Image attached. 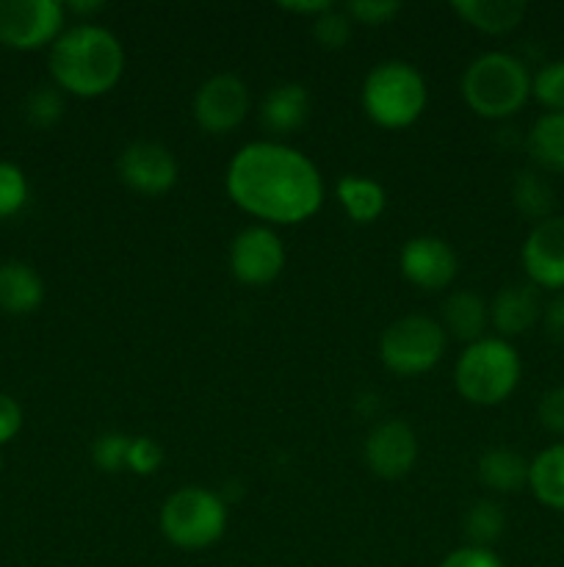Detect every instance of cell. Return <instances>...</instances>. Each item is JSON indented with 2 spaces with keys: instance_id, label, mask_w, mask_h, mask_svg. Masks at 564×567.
I'll list each match as a JSON object with an SVG mask.
<instances>
[{
  "instance_id": "6da1fadb",
  "label": "cell",
  "mask_w": 564,
  "mask_h": 567,
  "mask_svg": "<svg viewBox=\"0 0 564 567\" xmlns=\"http://www.w3.org/2000/svg\"><path fill=\"white\" fill-rule=\"evenodd\" d=\"M232 203L271 225H299L318 214L324 181L313 161L282 142L243 144L224 177Z\"/></svg>"
},
{
  "instance_id": "7a4b0ae2",
  "label": "cell",
  "mask_w": 564,
  "mask_h": 567,
  "mask_svg": "<svg viewBox=\"0 0 564 567\" xmlns=\"http://www.w3.org/2000/svg\"><path fill=\"white\" fill-rule=\"evenodd\" d=\"M53 86L75 97H100L119 83L125 72V48L103 25L81 22L64 28L48 55Z\"/></svg>"
},
{
  "instance_id": "3957f363",
  "label": "cell",
  "mask_w": 564,
  "mask_h": 567,
  "mask_svg": "<svg viewBox=\"0 0 564 567\" xmlns=\"http://www.w3.org/2000/svg\"><path fill=\"white\" fill-rule=\"evenodd\" d=\"M462 97L481 120H509L531 97V72L520 55L490 50L468 64L462 75Z\"/></svg>"
},
{
  "instance_id": "277c9868",
  "label": "cell",
  "mask_w": 564,
  "mask_h": 567,
  "mask_svg": "<svg viewBox=\"0 0 564 567\" xmlns=\"http://www.w3.org/2000/svg\"><path fill=\"white\" fill-rule=\"evenodd\" d=\"M523 363L518 349L503 338H481L464 347L453 365V385L464 402L476 408H495L503 404L520 385Z\"/></svg>"
},
{
  "instance_id": "5b68a950",
  "label": "cell",
  "mask_w": 564,
  "mask_h": 567,
  "mask_svg": "<svg viewBox=\"0 0 564 567\" xmlns=\"http://www.w3.org/2000/svg\"><path fill=\"white\" fill-rule=\"evenodd\" d=\"M359 100H363V111L370 122L398 131V127H409L412 122H418L429 92H426V81L418 66L409 61L390 59L376 64L365 75Z\"/></svg>"
},
{
  "instance_id": "8992f818",
  "label": "cell",
  "mask_w": 564,
  "mask_h": 567,
  "mask_svg": "<svg viewBox=\"0 0 564 567\" xmlns=\"http://www.w3.org/2000/svg\"><path fill=\"white\" fill-rule=\"evenodd\" d=\"M227 532V504L208 487H180L160 507V535L182 551L216 546Z\"/></svg>"
},
{
  "instance_id": "52a82bcc",
  "label": "cell",
  "mask_w": 564,
  "mask_h": 567,
  "mask_svg": "<svg viewBox=\"0 0 564 567\" xmlns=\"http://www.w3.org/2000/svg\"><path fill=\"white\" fill-rule=\"evenodd\" d=\"M448 336L431 316L409 313L385 327L379 338V358L396 377H420L435 369L446 354Z\"/></svg>"
},
{
  "instance_id": "ba28073f",
  "label": "cell",
  "mask_w": 564,
  "mask_h": 567,
  "mask_svg": "<svg viewBox=\"0 0 564 567\" xmlns=\"http://www.w3.org/2000/svg\"><path fill=\"white\" fill-rule=\"evenodd\" d=\"M64 33V6L55 0H0V44L39 50Z\"/></svg>"
},
{
  "instance_id": "9c48e42d",
  "label": "cell",
  "mask_w": 564,
  "mask_h": 567,
  "mask_svg": "<svg viewBox=\"0 0 564 567\" xmlns=\"http://www.w3.org/2000/svg\"><path fill=\"white\" fill-rule=\"evenodd\" d=\"M249 86L232 72H219L210 75L202 86L194 94V120L205 133L213 136H224V133L236 131L249 114Z\"/></svg>"
},
{
  "instance_id": "30bf717a",
  "label": "cell",
  "mask_w": 564,
  "mask_h": 567,
  "mask_svg": "<svg viewBox=\"0 0 564 567\" xmlns=\"http://www.w3.org/2000/svg\"><path fill=\"white\" fill-rule=\"evenodd\" d=\"M285 269V247L271 227L254 225L238 233L230 244V271L238 282L263 288Z\"/></svg>"
},
{
  "instance_id": "8fae6325",
  "label": "cell",
  "mask_w": 564,
  "mask_h": 567,
  "mask_svg": "<svg viewBox=\"0 0 564 567\" xmlns=\"http://www.w3.org/2000/svg\"><path fill=\"white\" fill-rule=\"evenodd\" d=\"M116 175L127 188L147 197H160L175 188L180 166L175 153L160 142H133L116 158Z\"/></svg>"
},
{
  "instance_id": "7c38bea8",
  "label": "cell",
  "mask_w": 564,
  "mask_h": 567,
  "mask_svg": "<svg viewBox=\"0 0 564 567\" xmlns=\"http://www.w3.org/2000/svg\"><path fill=\"white\" fill-rule=\"evenodd\" d=\"M398 266L409 286L426 293L446 291L459 275V258L446 238L415 236L409 238L398 255Z\"/></svg>"
},
{
  "instance_id": "4fadbf2b",
  "label": "cell",
  "mask_w": 564,
  "mask_h": 567,
  "mask_svg": "<svg viewBox=\"0 0 564 567\" xmlns=\"http://www.w3.org/2000/svg\"><path fill=\"white\" fill-rule=\"evenodd\" d=\"M525 277L531 286L545 291H562L564 288V216L553 214L551 219L540 221L525 236L520 249Z\"/></svg>"
},
{
  "instance_id": "5bb4252c",
  "label": "cell",
  "mask_w": 564,
  "mask_h": 567,
  "mask_svg": "<svg viewBox=\"0 0 564 567\" xmlns=\"http://www.w3.org/2000/svg\"><path fill=\"white\" fill-rule=\"evenodd\" d=\"M363 457L365 465L382 480H401L418 460V435L401 419L382 421L365 437Z\"/></svg>"
},
{
  "instance_id": "9a60e30c",
  "label": "cell",
  "mask_w": 564,
  "mask_h": 567,
  "mask_svg": "<svg viewBox=\"0 0 564 567\" xmlns=\"http://www.w3.org/2000/svg\"><path fill=\"white\" fill-rule=\"evenodd\" d=\"M542 305L540 288L525 282H509L501 291L492 297L490 302V324L495 327L498 338L509 341L523 332H529L536 321H542Z\"/></svg>"
},
{
  "instance_id": "2e32d148",
  "label": "cell",
  "mask_w": 564,
  "mask_h": 567,
  "mask_svg": "<svg viewBox=\"0 0 564 567\" xmlns=\"http://www.w3.org/2000/svg\"><path fill=\"white\" fill-rule=\"evenodd\" d=\"M310 114V94L302 83H280L265 94L263 105H260V122L274 136H288V133L299 131L307 122Z\"/></svg>"
},
{
  "instance_id": "e0dca14e",
  "label": "cell",
  "mask_w": 564,
  "mask_h": 567,
  "mask_svg": "<svg viewBox=\"0 0 564 567\" xmlns=\"http://www.w3.org/2000/svg\"><path fill=\"white\" fill-rule=\"evenodd\" d=\"M44 302V280L22 260L0 264V310L9 316H28Z\"/></svg>"
},
{
  "instance_id": "ac0fdd59",
  "label": "cell",
  "mask_w": 564,
  "mask_h": 567,
  "mask_svg": "<svg viewBox=\"0 0 564 567\" xmlns=\"http://www.w3.org/2000/svg\"><path fill=\"white\" fill-rule=\"evenodd\" d=\"M442 330L464 347L481 341L490 324V305L473 291H451L442 302Z\"/></svg>"
},
{
  "instance_id": "d6986e66",
  "label": "cell",
  "mask_w": 564,
  "mask_h": 567,
  "mask_svg": "<svg viewBox=\"0 0 564 567\" xmlns=\"http://www.w3.org/2000/svg\"><path fill=\"white\" fill-rule=\"evenodd\" d=\"M529 463L531 460H525L523 454H518L514 449H487L479 457V463H476V480H479L487 491L512 496V493H520L523 487H529Z\"/></svg>"
},
{
  "instance_id": "ffe728a7",
  "label": "cell",
  "mask_w": 564,
  "mask_h": 567,
  "mask_svg": "<svg viewBox=\"0 0 564 567\" xmlns=\"http://www.w3.org/2000/svg\"><path fill=\"white\" fill-rule=\"evenodd\" d=\"M451 11L476 31L501 37L523 22L529 6L523 0H451Z\"/></svg>"
},
{
  "instance_id": "44dd1931",
  "label": "cell",
  "mask_w": 564,
  "mask_h": 567,
  "mask_svg": "<svg viewBox=\"0 0 564 567\" xmlns=\"http://www.w3.org/2000/svg\"><path fill=\"white\" fill-rule=\"evenodd\" d=\"M525 153L540 172H564V111H545L525 133Z\"/></svg>"
},
{
  "instance_id": "7402d4cb",
  "label": "cell",
  "mask_w": 564,
  "mask_h": 567,
  "mask_svg": "<svg viewBox=\"0 0 564 567\" xmlns=\"http://www.w3.org/2000/svg\"><path fill=\"white\" fill-rule=\"evenodd\" d=\"M335 197L354 225H374L385 214L387 194L379 181L363 175H343L335 183Z\"/></svg>"
},
{
  "instance_id": "603a6c76",
  "label": "cell",
  "mask_w": 564,
  "mask_h": 567,
  "mask_svg": "<svg viewBox=\"0 0 564 567\" xmlns=\"http://www.w3.org/2000/svg\"><path fill=\"white\" fill-rule=\"evenodd\" d=\"M529 491L542 507L564 513V443H553L531 460Z\"/></svg>"
},
{
  "instance_id": "cb8c5ba5",
  "label": "cell",
  "mask_w": 564,
  "mask_h": 567,
  "mask_svg": "<svg viewBox=\"0 0 564 567\" xmlns=\"http://www.w3.org/2000/svg\"><path fill=\"white\" fill-rule=\"evenodd\" d=\"M512 203L520 216L540 225V221L551 219L553 208H556V192L547 183L545 172L540 169H520L512 181Z\"/></svg>"
},
{
  "instance_id": "d4e9b609",
  "label": "cell",
  "mask_w": 564,
  "mask_h": 567,
  "mask_svg": "<svg viewBox=\"0 0 564 567\" xmlns=\"http://www.w3.org/2000/svg\"><path fill=\"white\" fill-rule=\"evenodd\" d=\"M464 537L468 546L476 548H492L506 532V513L498 502L492 498H476L464 513Z\"/></svg>"
},
{
  "instance_id": "484cf974",
  "label": "cell",
  "mask_w": 564,
  "mask_h": 567,
  "mask_svg": "<svg viewBox=\"0 0 564 567\" xmlns=\"http://www.w3.org/2000/svg\"><path fill=\"white\" fill-rule=\"evenodd\" d=\"M531 97L547 111H564V59L545 61L531 75Z\"/></svg>"
},
{
  "instance_id": "4316f807",
  "label": "cell",
  "mask_w": 564,
  "mask_h": 567,
  "mask_svg": "<svg viewBox=\"0 0 564 567\" xmlns=\"http://www.w3.org/2000/svg\"><path fill=\"white\" fill-rule=\"evenodd\" d=\"M28 186L25 172L11 161H0V219H11L28 205Z\"/></svg>"
},
{
  "instance_id": "83f0119b",
  "label": "cell",
  "mask_w": 564,
  "mask_h": 567,
  "mask_svg": "<svg viewBox=\"0 0 564 567\" xmlns=\"http://www.w3.org/2000/svg\"><path fill=\"white\" fill-rule=\"evenodd\" d=\"M64 116V92L59 86H36L25 97V120L33 127H53Z\"/></svg>"
},
{
  "instance_id": "f1b7e54d",
  "label": "cell",
  "mask_w": 564,
  "mask_h": 567,
  "mask_svg": "<svg viewBox=\"0 0 564 567\" xmlns=\"http://www.w3.org/2000/svg\"><path fill=\"white\" fill-rule=\"evenodd\" d=\"M352 17L346 14V9H335L332 6L330 11L318 14L313 20V37L315 42L324 50H341L346 48L348 39H352Z\"/></svg>"
},
{
  "instance_id": "f546056e",
  "label": "cell",
  "mask_w": 564,
  "mask_h": 567,
  "mask_svg": "<svg viewBox=\"0 0 564 567\" xmlns=\"http://www.w3.org/2000/svg\"><path fill=\"white\" fill-rule=\"evenodd\" d=\"M127 449H130V437L122 432H105L92 443L94 465L105 474H119L127 468Z\"/></svg>"
},
{
  "instance_id": "4dcf8cb0",
  "label": "cell",
  "mask_w": 564,
  "mask_h": 567,
  "mask_svg": "<svg viewBox=\"0 0 564 567\" xmlns=\"http://www.w3.org/2000/svg\"><path fill=\"white\" fill-rule=\"evenodd\" d=\"M164 465V449L153 437H130L127 449V471L138 476H153Z\"/></svg>"
},
{
  "instance_id": "1f68e13d",
  "label": "cell",
  "mask_w": 564,
  "mask_h": 567,
  "mask_svg": "<svg viewBox=\"0 0 564 567\" xmlns=\"http://www.w3.org/2000/svg\"><path fill=\"white\" fill-rule=\"evenodd\" d=\"M536 419H540L542 430H547L556 437H564V385L542 393L540 404H536Z\"/></svg>"
},
{
  "instance_id": "d6a6232c",
  "label": "cell",
  "mask_w": 564,
  "mask_h": 567,
  "mask_svg": "<svg viewBox=\"0 0 564 567\" xmlns=\"http://www.w3.org/2000/svg\"><path fill=\"white\" fill-rule=\"evenodd\" d=\"M398 9L401 3H393V0H357V3L346 6V14L363 25H385L398 14Z\"/></svg>"
},
{
  "instance_id": "836d02e7",
  "label": "cell",
  "mask_w": 564,
  "mask_h": 567,
  "mask_svg": "<svg viewBox=\"0 0 564 567\" xmlns=\"http://www.w3.org/2000/svg\"><path fill=\"white\" fill-rule=\"evenodd\" d=\"M440 567H506V565L501 563V557H498L492 548L462 546L457 548V551L448 554V557L440 563Z\"/></svg>"
},
{
  "instance_id": "e575fe53",
  "label": "cell",
  "mask_w": 564,
  "mask_h": 567,
  "mask_svg": "<svg viewBox=\"0 0 564 567\" xmlns=\"http://www.w3.org/2000/svg\"><path fill=\"white\" fill-rule=\"evenodd\" d=\"M22 430V408L17 404L14 396L9 393H0V446L17 437V432Z\"/></svg>"
},
{
  "instance_id": "d590c367",
  "label": "cell",
  "mask_w": 564,
  "mask_h": 567,
  "mask_svg": "<svg viewBox=\"0 0 564 567\" xmlns=\"http://www.w3.org/2000/svg\"><path fill=\"white\" fill-rule=\"evenodd\" d=\"M542 327H545V336L556 347H564V293H558V297H553L545 305V310H542Z\"/></svg>"
},
{
  "instance_id": "8d00e7d4",
  "label": "cell",
  "mask_w": 564,
  "mask_h": 567,
  "mask_svg": "<svg viewBox=\"0 0 564 567\" xmlns=\"http://www.w3.org/2000/svg\"><path fill=\"white\" fill-rule=\"evenodd\" d=\"M282 11H293V14H304V17H318L324 11L332 9L330 0H318V3H280Z\"/></svg>"
},
{
  "instance_id": "74e56055",
  "label": "cell",
  "mask_w": 564,
  "mask_h": 567,
  "mask_svg": "<svg viewBox=\"0 0 564 567\" xmlns=\"http://www.w3.org/2000/svg\"><path fill=\"white\" fill-rule=\"evenodd\" d=\"M70 9L75 11V14H94V11L103 9V3H92V0H86V3H70Z\"/></svg>"
},
{
  "instance_id": "f35d334b",
  "label": "cell",
  "mask_w": 564,
  "mask_h": 567,
  "mask_svg": "<svg viewBox=\"0 0 564 567\" xmlns=\"http://www.w3.org/2000/svg\"><path fill=\"white\" fill-rule=\"evenodd\" d=\"M0 471H3V454H0Z\"/></svg>"
}]
</instances>
